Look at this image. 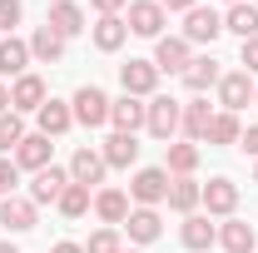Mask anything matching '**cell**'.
<instances>
[{
	"label": "cell",
	"instance_id": "cell-34",
	"mask_svg": "<svg viewBox=\"0 0 258 253\" xmlns=\"http://www.w3.org/2000/svg\"><path fill=\"white\" fill-rule=\"evenodd\" d=\"M85 253H124V248H119V233L114 228H99L95 238L85 243Z\"/></svg>",
	"mask_w": 258,
	"mask_h": 253
},
{
	"label": "cell",
	"instance_id": "cell-36",
	"mask_svg": "<svg viewBox=\"0 0 258 253\" xmlns=\"http://www.w3.org/2000/svg\"><path fill=\"white\" fill-rule=\"evenodd\" d=\"M20 15H25V5H20V0H0V30H15V25H20Z\"/></svg>",
	"mask_w": 258,
	"mask_h": 253
},
{
	"label": "cell",
	"instance_id": "cell-15",
	"mask_svg": "<svg viewBox=\"0 0 258 253\" xmlns=\"http://www.w3.org/2000/svg\"><path fill=\"white\" fill-rule=\"evenodd\" d=\"M179 238H184V248H189V253H209L214 243H219V228L204 219V214H189L184 228H179Z\"/></svg>",
	"mask_w": 258,
	"mask_h": 253
},
{
	"label": "cell",
	"instance_id": "cell-10",
	"mask_svg": "<svg viewBox=\"0 0 258 253\" xmlns=\"http://www.w3.org/2000/svg\"><path fill=\"white\" fill-rule=\"evenodd\" d=\"M50 154H55V144H50L45 134H25V139H20V149H15V169L40 174V169H50Z\"/></svg>",
	"mask_w": 258,
	"mask_h": 253
},
{
	"label": "cell",
	"instance_id": "cell-33",
	"mask_svg": "<svg viewBox=\"0 0 258 253\" xmlns=\"http://www.w3.org/2000/svg\"><path fill=\"white\" fill-rule=\"evenodd\" d=\"M243 139V124H238V114H214V129H209V144H238Z\"/></svg>",
	"mask_w": 258,
	"mask_h": 253
},
{
	"label": "cell",
	"instance_id": "cell-21",
	"mask_svg": "<svg viewBox=\"0 0 258 253\" xmlns=\"http://www.w3.org/2000/svg\"><path fill=\"white\" fill-rule=\"evenodd\" d=\"M45 25H50V30H60L64 40H70V35H80V30H85V10H80L75 0H55V5H50V20H45Z\"/></svg>",
	"mask_w": 258,
	"mask_h": 253
},
{
	"label": "cell",
	"instance_id": "cell-3",
	"mask_svg": "<svg viewBox=\"0 0 258 253\" xmlns=\"http://www.w3.org/2000/svg\"><path fill=\"white\" fill-rule=\"evenodd\" d=\"M219 35H224V15H219V10L194 5L189 15H184V40H189V45H214Z\"/></svg>",
	"mask_w": 258,
	"mask_h": 253
},
{
	"label": "cell",
	"instance_id": "cell-29",
	"mask_svg": "<svg viewBox=\"0 0 258 253\" xmlns=\"http://www.w3.org/2000/svg\"><path fill=\"white\" fill-rule=\"evenodd\" d=\"M95 214H99L104 223H124V219H129V199H124L119 189H99V194H95Z\"/></svg>",
	"mask_w": 258,
	"mask_h": 253
},
{
	"label": "cell",
	"instance_id": "cell-45",
	"mask_svg": "<svg viewBox=\"0 0 258 253\" xmlns=\"http://www.w3.org/2000/svg\"><path fill=\"white\" fill-rule=\"evenodd\" d=\"M253 184H258V169H253Z\"/></svg>",
	"mask_w": 258,
	"mask_h": 253
},
{
	"label": "cell",
	"instance_id": "cell-16",
	"mask_svg": "<svg viewBox=\"0 0 258 253\" xmlns=\"http://www.w3.org/2000/svg\"><path fill=\"white\" fill-rule=\"evenodd\" d=\"M0 223H5L10 233H30V228H35V204H30V199H20V194L0 199Z\"/></svg>",
	"mask_w": 258,
	"mask_h": 253
},
{
	"label": "cell",
	"instance_id": "cell-47",
	"mask_svg": "<svg viewBox=\"0 0 258 253\" xmlns=\"http://www.w3.org/2000/svg\"><path fill=\"white\" fill-rule=\"evenodd\" d=\"M253 5H258V0H253Z\"/></svg>",
	"mask_w": 258,
	"mask_h": 253
},
{
	"label": "cell",
	"instance_id": "cell-39",
	"mask_svg": "<svg viewBox=\"0 0 258 253\" xmlns=\"http://www.w3.org/2000/svg\"><path fill=\"white\" fill-rule=\"evenodd\" d=\"M90 5H95L99 15H119V10H124L129 0H90Z\"/></svg>",
	"mask_w": 258,
	"mask_h": 253
},
{
	"label": "cell",
	"instance_id": "cell-14",
	"mask_svg": "<svg viewBox=\"0 0 258 253\" xmlns=\"http://www.w3.org/2000/svg\"><path fill=\"white\" fill-rule=\"evenodd\" d=\"M248 99H253V80H248L243 70H233V75H224V80H219V104H224L228 114H238Z\"/></svg>",
	"mask_w": 258,
	"mask_h": 253
},
{
	"label": "cell",
	"instance_id": "cell-12",
	"mask_svg": "<svg viewBox=\"0 0 258 253\" xmlns=\"http://www.w3.org/2000/svg\"><path fill=\"white\" fill-rule=\"evenodd\" d=\"M64 184H70V169H40L35 174V184H30V204L40 209V204H60V194H64Z\"/></svg>",
	"mask_w": 258,
	"mask_h": 253
},
{
	"label": "cell",
	"instance_id": "cell-23",
	"mask_svg": "<svg viewBox=\"0 0 258 253\" xmlns=\"http://www.w3.org/2000/svg\"><path fill=\"white\" fill-rule=\"evenodd\" d=\"M30 55H35L40 65L64 60V35H60V30H50V25H40V30L30 35Z\"/></svg>",
	"mask_w": 258,
	"mask_h": 253
},
{
	"label": "cell",
	"instance_id": "cell-22",
	"mask_svg": "<svg viewBox=\"0 0 258 253\" xmlns=\"http://www.w3.org/2000/svg\"><path fill=\"white\" fill-rule=\"evenodd\" d=\"M199 204H204V184H194V179H169V209H174V214L189 219Z\"/></svg>",
	"mask_w": 258,
	"mask_h": 253
},
{
	"label": "cell",
	"instance_id": "cell-19",
	"mask_svg": "<svg viewBox=\"0 0 258 253\" xmlns=\"http://www.w3.org/2000/svg\"><path fill=\"white\" fill-rule=\"evenodd\" d=\"M219 243H224V253H253L258 248V233H253V223H243V219H224Z\"/></svg>",
	"mask_w": 258,
	"mask_h": 253
},
{
	"label": "cell",
	"instance_id": "cell-8",
	"mask_svg": "<svg viewBox=\"0 0 258 253\" xmlns=\"http://www.w3.org/2000/svg\"><path fill=\"white\" fill-rule=\"evenodd\" d=\"M45 99H50V95H45V80H40V75H30V70L10 85V109H15V114H35Z\"/></svg>",
	"mask_w": 258,
	"mask_h": 253
},
{
	"label": "cell",
	"instance_id": "cell-31",
	"mask_svg": "<svg viewBox=\"0 0 258 253\" xmlns=\"http://www.w3.org/2000/svg\"><path fill=\"white\" fill-rule=\"evenodd\" d=\"M194 169H199V144H169V174L189 179Z\"/></svg>",
	"mask_w": 258,
	"mask_h": 253
},
{
	"label": "cell",
	"instance_id": "cell-30",
	"mask_svg": "<svg viewBox=\"0 0 258 253\" xmlns=\"http://www.w3.org/2000/svg\"><path fill=\"white\" fill-rule=\"evenodd\" d=\"M20 139H25V124H20V114L15 109H5L0 114V159H10L20 149Z\"/></svg>",
	"mask_w": 258,
	"mask_h": 253
},
{
	"label": "cell",
	"instance_id": "cell-27",
	"mask_svg": "<svg viewBox=\"0 0 258 253\" xmlns=\"http://www.w3.org/2000/svg\"><path fill=\"white\" fill-rule=\"evenodd\" d=\"M124 35H129V25L119 20V15H99L95 20V45L104 50V55H114V50L124 45Z\"/></svg>",
	"mask_w": 258,
	"mask_h": 253
},
{
	"label": "cell",
	"instance_id": "cell-37",
	"mask_svg": "<svg viewBox=\"0 0 258 253\" xmlns=\"http://www.w3.org/2000/svg\"><path fill=\"white\" fill-rule=\"evenodd\" d=\"M243 75H258V35L243 40Z\"/></svg>",
	"mask_w": 258,
	"mask_h": 253
},
{
	"label": "cell",
	"instance_id": "cell-17",
	"mask_svg": "<svg viewBox=\"0 0 258 253\" xmlns=\"http://www.w3.org/2000/svg\"><path fill=\"white\" fill-rule=\"evenodd\" d=\"M35 119H40V134H45V139H55V134H64V129L75 124V109H70L64 99H45V104L35 109Z\"/></svg>",
	"mask_w": 258,
	"mask_h": 253
},
{
	"label": "cell",
	"instance_id": "cell-26",
	"mask_svg": "<svg viewBox=\"0 0 258 253\" xmlns=\"http://www.w3.org/2000/svg\"><path fill=\"white\" fill-rule=\"evenodd\" d=\"M25 65H30V45L25 40H15V35H5L0 40V75H25Z\"/></svg>",
	"mask_w": 258,
	"mask_h": 253
},
{
	"label": "cell",
	"instance_id": "cell-9",
	"mask_svg": "<svg viewBox=\"0 0 258 253\" xmlns=\"http://www.w3.org/2000/svg\"><path fill=\"white\" fill-rule=\"evenodd\" d=\"M104 169H109V164H104V154L85 144V149H75V159H70V184H85V189H95L99 179H104Z\"/></svg>",
	"mask_w": 258,
	"mask_h": 253
},
{
	"label": "cell",
	"instance_id": "cell-5",
	"mask_svg": "<svg viewBox=\"0 0 258 253\" xmlns=\"http://www.w3.org/2000/svg\"><path fill=\"white\" fill-rule=\"evenodd\" d=\"M119 85H124V95H134V99H154V85H159L154 60H129V65H119Z\"/></svg>",
	"mask_w": 258,
	"mask_h": 253
},
{
	"label": "cell",
	"instance_id": "cell-42",
	"mask_svg": "<svg viewBox=\"0 0 258 253\" xmlns=\"http://www.w3.org/2000/svg\"><path fill=\"white\" fill-rule=\"evenodd\" d=\"M5 109H10V90L0 85V114H5Z\"/></svg>",
	"mask_w": 258,
	"mask_h": 253
},
{
	"label": "cell",
	"instance_id": "cell-4",
	"mask_svg": "<svg viewBox=\"0 0 258 253\" xmlns=\"http://www.w3.org/2000/svg\"><path fill=\"white\" fill-rule=\"evenodd\" d=\"M129 194L139 199V209H154L169 199V169H139L134 179H129Z\"/></svg>",
	"mask_w": 258,
	"mask_h": 253
},
{
	"label": "cell",
	"instance_id": "cell-13",
	"mask_svg": "<svg viewBox=\"0 0 258 253\" xmlns=\"http://www.w3.org/2000/svg\"><path fill=\"white\" fill-rule=\"evenodd\" d=\"M219 80H224V70L214 55H194L189 70H184V85H189L194 95H204V90H219Z\"/></svg>",
	"mask_w": 258,
	"mask_h": 253
},
{
	"label": "cell",
	"instance_id": "cell-41",
	"mask_svg": "<svg viewBox=\"0 0 258 253\" xmlns=\"http://www.w3.org/2000/svg\"><path fill=\"white\" fill-rule=\"evenodd\" d=\"M50 253H85V248H80V243H70V238H64V243H55V248H50Z\"/></svg>",
	"mask_w": 258,
	"mask_h": 253
},
{
	"label": "cell",
	"instance_id": "cell-11",
	"mask_svg": "<svg viewBox=\"0 0 258 253\" xmlns=\"http://www.w3.org/2000/svg\"><path fill=\"white\" fill-rule=\"evenodd\" d=\"M204 204H209L214 219H233V209H238V184H233V179H209V184H204Z\"/></svg>",
	"mask_w": 258,
	"mask_h": 253
},
{
	"label": "cell",
	"instance_id": "cell-24",
	"mask_svg": "<svg viewBox=\"0 0 258 253\" xmlns=\"http://www.w3.org/2000/svg\"><path fill=\"white\" fill-rule=\"evenodd\" d=\"M124 228H129V238H134V243H154V238L164 233V223H159V214H154V209H129Z\"/></svg>",
	"mask_w": 258,
	"mask_h": 253
},
{
	"label": "cell",
	"instance_id": "cell-2",
	"mask_svg": "<svg viewBox=\"0 0 258 253\" xmlns=\"http://www.w3.org/2000/svg\"><path fill=\"white\" fill-rule=\"evenodd\" d=\"M75 119L85 129L109 124V95H104L99 85H80V90H75Z\"/></svg>",
	"mask_w": 258,
	"mask_h": 253
},
{
	"label": "cell",
	"instance_id": "cell-46",
	"mask_svg": "<svg viewBox=\"0 0 258 253\" xmlns=\"http://www.w3.org/2000/svg\"><path fill=\"white\" fill-rule=\"evenodd\" d=\"M228 5H238V0H228Z\"/></svg>",
	"mask_w": 258,
	"mask_h": 253
},
{
	"label": "cell",
	"instance_id": "cell-43",
	"mask_svg": "<svg viewBox=\"0 0 258 253\" xmlns=\"http://www.w3.org/2000/svg\"><path fill=\"white\" fill-rule=\"evenodd\" d=\"M0 253H20V248H15V243H0Z\"/></svg>",
	"mask_w": 258,
	"mask_h": 253
},
{
	"label": "cell",
	"instance_id": "cell-20",
	"mask_svg": "<svg viewBox=\"0 0 258 253\" xmlns=\"http://www.w3.org/2000/svg\"><path fill=\"white\" fill-rule=\"evenodd\" d=\"M99 154H104L109 169H129V164H139V139H134V134H109Z\"/></svg>",
	"mask_w": 258,
	"mask_h": 253
},
{
	"label": "cell",
	"instance_id": "cell-7",
	"mask_svg": "<svg viewBox=\"0 0 258 253\" xmlns=\"http://www.w3.org/2000/svg\"><path fill=\"white\" fill-rule=\"evenodd\" d=\"M134 35H144V40H159L164 30V5L159 0H129V20H124Z\"/></svg>",
	"mask_w": 258,
	"mask_h": 253
},
{
	"label": "cell",
	"instance_id": "cell-25",
	"mask_svg": "<svg viewBox=\"0 0 258 253\" xmlns=\"http://www.w3.org/2000/svg\"><path fill=\"white\" fill-rule=\"evenodd\" d=\"M224 30H233L238 40H253V35H258V5H248V0L228 5V15H224Z\"/></svg>",
	"mask_w": 258,
	"mask_h": 253
},
{
	"label": "cell",
	"instance_id": "cell-1",
	"mask_svg": "<svg viewBox=\"0 0 258 253\" xmlns=\"http://www.w3.org/2000/svg\"><path fill=\"white\" fill-rule=\"evenodd\" d=\"M179 124H184V104L169 95H154L149 104H144V129L154 134V139H174L179 134Z\"/></svg>",
	"mask_w": 258,
	"mask_h": 253
},
{
	"label": "cell",
	"instance_id": "cell-32",
	"mask_svg": "<svg viewBox=\"0 0 258 253\" xmlns=\"http://www.w3.org/2000/svg\"><path fill=\"white\" fill-rule=\"evenodd\" d=\"M55 209H60L64 219L90 214V189H85V184H64V194H60V204H55Z\"/></svg>",
	"mask_w": 258,
	"mask_h": 253
},
{
	"label": "cell",
	"instance_id": "cell-40",
	"mask_svg": "<svg viewBox=\"0 0 258 253\" xmlns=\"http://www.w3.org/2000/svg\"><path fill=\"white\" fill-rule=\"evenodd\" d=\"M159 5H164V15H169V10H184V15H189L199 0H159Z\"/></svg>",
	"mask_w": 258,
	"mask_h": 253
},
{
	"label": "cell",
	"instance_id": "cell-28",
	"mask_svg": "<svg viewBox=\"0 0 258 253\" xmlns=\"http://www.w3.org/2000/svg\"><path fill=\"white\" fill-rule=\"evenodd\" d=\"M184 134L189 139H209V129H214V109L204 104V99H194V104H184Z\"/></svg>",
	"mask_w": 258,
	"mask_h": 253
},
{
	"label": "cell",
	"instance_id": "cell-35",
	"mask_svg": "<svg viewBox=\"0 0 258 253\" xmlns=\"http://www.w3.org/2000/svg\"><path fill=\"white\" fill-rule=\"evenodd\" d=\"M20 184V169H15V159H0V199H10Z\"/></svg>",
	"mask_w": 258,
	"mask_h": 253
},
{
	"label": "cell",
	"instance_id": "cell-6",
	"mask_svg": "<svg viewBox=\"0 0 258 253\" xmlns=\"http://www.w3.org/2000/svg\"><path fill=\"white\" fill-rule=\"evenodd\" d=\"M189 40H184V35H159V45H154V70H169V75H184V70H189Z\"/></svg>",
	"mask_w": 258,
	"mask_h": 253
},
{
	"label": "cell",
	"instance_id": "cell-38",
	"mask_svg": "<svg viewBox=\"0 0 258 253\" xmlns=\"http://www.w3.org/2000/svg\"><path fill=\"white\" fill-rule=\"evenodd\" d=\"M238 149L258 159V124H248V129H243V139H238Z\"/></svg>",
	"mask_w": 258,
	"mask_h": 253
},
{
	"label": "cell",
	"instance_id": "cell-18",
	"mask_svg": "<svg viewBox=\"0 0 258 253\" xmlns=\"http://www.w3.org/2000/svg\"><path fill=\"white\" fill-rule=\"evenodd\" d=\"M109 124H114V134H134V129H144V104H139L134 95L109 99Z\"/></svg>",
	"mask_w": 258,
	"mask_h": 253
},
{
	"label": "cell",
	"instance_id": "cell-44",
	"mask_svg": "<svg viewBox=\"0 0 258 253\" xmlns=\"http://www.w3.org/2000/svg\"><path fill=\"white\" fill-rule=\"evenodd\" d=\"M253 104H258V85H253Z\"/></svg>",
	"mask_w": 258,
	"mask_h": 253
}]
</instances>
